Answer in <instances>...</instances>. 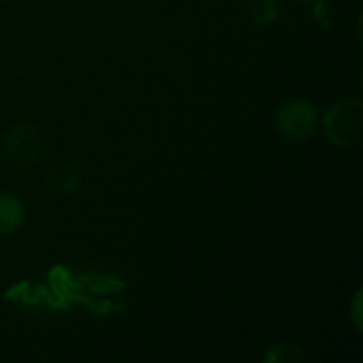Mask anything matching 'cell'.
<instances>
[{"label": "cell", "mask_w": 363, "mask_h": 363, "mask_svg": "<svg viewBox=\"0 0 363 363\" xmlns=\"http://www.w3.org/2000/svg\"><path fill=\"white\" fill-rule=\"evenodd\" d=\"M47 183L51 189H55L64 196H70V194H77L81 189V172L72 164L60 162V164H53L49 168Z\"/></svg>", "instance_id": "obj_5"}, {"label": "cell", "mask_w": 363, "mask_h": 363, "mask_svg": "<svg viewBox=\"0 0 363 363\" xmlns=\"http://www.w3.org/2000/svg\"><path fill=\"white\" fill-rule=\"evenodd\" d=\"M363 102L359 98H345L334 102L323 119L321 128L325 138L336 147H355L362 140Z\"/></svg>", "instance_id": "obj_1"}, {"label": "cell", "mask_w": 363, "mask_h": 363, "mask_svg": "<svg viewBox=\"0 0 363 363\" xmlns=\"http://www.w3.org/2000/svg\"><path fill=\"white\" fill-rule=\"evenodd\" d=\"M351 321L355 332H363V289H357L351 302Z\"/></svg>", "instance_id": "obj_8"}, {"label": "cell", "mask_w": 363, "mask_h": 363, "mask_svg": "<svg viewBox=\"0 0 363 363\" xmlns=\"http://www.w3.org/2000/svg\"><path fill=\"white\" fill-rule=\"evenodd\" d=\"M274 123L283 138L306 140L319 128V113L308 100H287L279 106Z\"/></svg>", "instance_id": "obj_2"}, {"label": "cell", "mask_w": 363, "mask_h": 363, "mask_svg": "<svg viewBox=\"0 0 363 363\" xmlns=\"http://www.w3.org/2000/svg\"><path fill=\"white\" fill-rule=\"evenodd\" d=\"M23 204L13 194H0V240L15 234L23 223Z\"/></svg>", "instance_id": "obj_4"}, {"label": "cell", "mask_w": 363, "mask_h": 363, "mask_svg": "<svg viewBox=\"0 0 363 363\" xmlns=\"http://www.w3.org/2000/svg\"><path fill=\"white\" fill-rule=\"evenodd\" d=\"M245 4L257 26H268L279 17V9L274 0H245Z\"/></svg>", "instance_id": "obj_7"}, {"label": "cell", "mask_w": 363, "mask_h": 363, "mask_svg": "<svg viewBox=\"0 0 363 363\" xmlns=\"http://www.w3.org/2000/svg\"><path fill=\"white\" fill-rule=\"evenodd\" d=\"M266 363H302L304 362V353L300 351L298 345L291 342H279L272 345L268 349V353L264 355Z\"/></svg>", "instance_id": "obj_6"}, {"label": "cell", "mask_w": 363, "mask_h": 363, "mask_svg": "<svg viewBox=\"0 0 363 363\" xmlns=\"http://www.w3.org/2000/svg\"><path fill=\"white\" fill-rule=\"evenodd\" d=\"M11 162L19 168H30L40 155V138L30 125H15L4 140Z\"/></svg>", "instance_id": "obj_3"}, {"label": "cell", "mask_w": 363, "mask_h": 363, "mask_svg": "<svg viewBox=\"0 0 363 363\" xmlns=\"http://www.w3.org/2000/svg\"><path fill=\"white\" fill-rule=\"evenodd\" d=\"M291 2H298V4H313L315 0H291Z\"/></svg>", "instance_id": "obj_9"}]
</instances>
